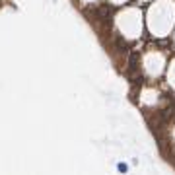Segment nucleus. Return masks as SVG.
I'll return each instance as SVG.
<instances>
[{"instance_id": "obj_1", "label": "nucleus", "mask_w": 175, "mask_h": 175, "mask_svg": "<svg viewBox=\"0 0 175 175\" xmlns=\"http://www.w3.org/2000/svg\"><path fill=\"white\" fill-rule=\"evenodd\" d=\"M128 167H127V164H119V171H127Z\"/></svg>"}]
</instances>
